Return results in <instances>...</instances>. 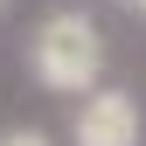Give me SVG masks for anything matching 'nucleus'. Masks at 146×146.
Returning a JSON list of instances; mask_svg holds the SVG:
<instances>
[{
  "label": "nucleus",
  "mask_w": 146,
  "mask_h": 146,
  "mask_svg": "<svg viewBox=\"0 0 146 146\" xmlns=\"http://www.w3.org/2000/svg\"><path fill=\"white\" fill-rule=\"evenodd\" d=\"M28 77L56 98H90L104 90V35L84 7H56L42 14L28 35Z\"/></svg>",
  "instance_id": "f257e3e1"
},
{
  "label": "nucleus",
  "mask_w": 146,
  "mask_h": 146,
  "mask_svg": "<svg viewBox=\"0 0 146 146\" xmlns=\"http://www.w3.org/2000/svg\"><path fill=\"white\" fill-rule=\"evenodd\" d=\"M146 118H139V98L118 84L90 90V98L77 104V118H70V146H139Z\"/></svg>",
  "instance_id": "f03ea898"
},
{
  "label": "nucleus",
  "mask_w": 146,
  "mask_h": 146,
  "mask_svg": "<svg viewBox=\"0 0 146 146\" xmlns=\"http://www.w3.org/2000/svg\"><path fill=\"white\" fill-rule=\"evenodd\" d=\"M0 146H56V139L35 132V125H7V132H0Z\"/></svg>",
  "instance_id": "7ed1b4c3"
},
{
  "label": "nucleus",
  "mask_w": 146,
  "mask_h": 146,
  "mask_svg": "<svg viewBox=\"0 0 146 146\" xmlns=\"http://www.w3.org/2000/svg\"><path fill=\"white\" fill-rule=\"evenodd\" d=\"M118 7H132V14H146V0H118Z\"/></svg>",
  "instance_id": "20e7f679"
},
{
  "label": "nucleus",
  "mask_w": 146,
  "mask_h": 146,
  "mask_svg": "<svg viewBox=\"0 0 146 146\" xmlns=\"http://www.w3.org/2000/svg\"><path fill=\"white\" fill-rule=\"evenodd\" d=\"M0 7H7V0H0Z\"/></svg>",
  "instance_id": "39448f33"
}]
</instances>
